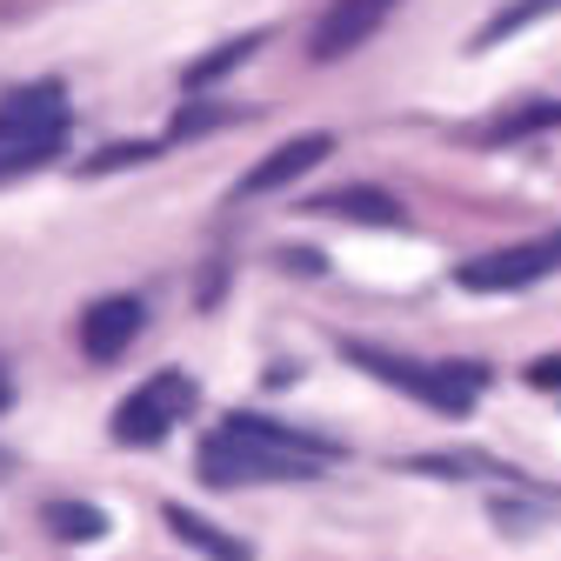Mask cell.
<instances>
[{
    "instance_id": "5",
    "label": "cell",
    "mask_w": 561,
    "mask_h": 561,
    "mask_svg": "<svg viewBox=\"0 0 561 561\" xmlns=\"http://www.w3.org/2000/svg\"><path fill=\"white\" fill-rule=\"evenodd\" d=\"M561 267V234H541V241H522V248H502V254H481V261H461L455 280L468 295H508V288H535L541 274Z\"/></svg>"
},
{
    "instance_id": "17",
    "label": "cell",
    "mask_w": 561,
    "mask_h": 561,
    "mask_svg": "<svg viewBox=\"0 0 561 561\" xmlns=\"http://www.w3.org/2000/svg\"><path fill=\"white\" fill-rule=\"evenodd\" d=\"M528 388H548V394H554V388H561V355L535 362V368H528Z\"/></svg>"
},
{
    "instance_id": "6",
    "label": "cell",
    "mask_w": 561,
    "mask_h": 561,
    "mask_svg": "<svg viewBox=\"0 0 561 561\" xmlns=\"http://www.w3.org/2000/svg\"><path fill=\"white\" fill-rule=\"evenodd\" d=\"M394 0H328L314 34H308V54L314 60H341V54H362V41L388 21Z\"/></svg>"
},
{
    "instance_id": "10",
    "label": "cell",
    "mask_w": 561,
    "mask_h": 561,
    "mask_svg": "<svg viewBox=\"0 0 561 561\" xmlns=\"http://www.w3.org/2000/svg\"><path fill=\"white\" fill-rule=\"evenodd\" d=\"M41 522H47V535H60V541H101V535H107V515L88 508V502H47Z\"/></svg>"
},
{
    "instance_id": "16",
    "label": "cell",
    "mask_w": 561,
    "mask_h": 561,
    "mask_svg": "<svg viewBox=\"0 0 561 561\" xmlns=\"http://www.w3.org/2000/svg\"><path fill=\"white\" fill-rule=\"evenodd\" d=\"M134 161H154V148H107V154H94V174H114V168H134Z\"/></svg>"
},
{
    "instance_id": "11",
    "label": "cell",
    "mask_w": 561,
    "mask_h": 561,
    "mask_svg": "<svg viewBox=\"0 0 561 561\" xmlns=\"http://www.w3.org/2000/svg\"><path fill=\"white\" fill-rule=\"evenodd\" d=\"M168 528H174V535H181L187 548H201V554H221V561H241V554H248L241 541H228V535H221L215 522H201V515H194V508H181V502L168 508Z\"/></svg>"
},
{
    "instance_id": "13",
    "label": "cell",
    "mask_w": 561,
    "mask_h": 561,
    "mask_svg": "<svg viewBox=\"0 0 561 561\" xmlns=\"http://www.w3.org/2000/svg\"><path fill=\"white\" fill-rule=\"evenodd\" d=\"M554 8H561V0H515V8H502L495 21L481 27V47H495V41H508L515 27H528V21H541V14H554Z\"/></svg>"
},
{
    "instance_id": "2",
    "label": "cell",
    "mask_w": 561,
    "mask_h": 561,
    "mask_svg": "<svg viewBox=\"0 0 561 561\" xmlns=\"http://www.w3.org/2000/svg\"><path fill=\"white\" fill-rule=\"evenodd\" d=\"M60 140H67V94L54 81L14 88L0 101V174H27V168L54 161Z\"/></svg>"
},
{
    "instance_id": "4",
    "label": "cell",
    "mask_w": 561,
    "mask_h": 561,
    "mask_svg": "<svg viewBox=\"0 0 561 561\" xmlns=\"http://www.w3.org/2000/svg\"><path fill=\"white\" fill-rule=\"evenodd\" d=\"M187 408H194V381H187L181 368H168V375H154L148 388H134V394L114 408V442H121V448H154Z\"/></svg>"
},
{
    "instance_id": "14",
    "label": "cell",
    "mask_w": 561,
    "mask_h": 561,
    "mask_svg": "<svg viewBox=\"0 0 561 561\" xmlns=\"http://www.w3.org/2000/svg\"><path fill=\"white\" fill-rule=\"evenodd\" d=\"M554 121H561V107L541 101V107H528V114H508V121L495 127V140H515V134H535V127H554Z\"/></svg>"
},
{
    "instance_id": "7",
    "label": "cell",
    "mask_w": 561,
    "mask_h": 561,
    "mask_svg": "<svg viewBox=\"0 0 561 561\" xmlns=\"http://www.w3.org/2000/svg\"><path fill=\"white\" fill-rule=\"evenodd\" d=\"M328 154H334V134H295V140H280V148H274L254 174H241V181H234V201H254V194L288 187V181H301L308 168H321Z\"/></svg>"
},
{
    "instance_id": "15",
    "label": "cell",
    "mask_w": 561,
    "mask_h": 561,
    "mask_svg": "<svg viewBox=\"0 0 561 561\" xmlns=\"http://www.w3.org/2000/svg\"><path fill=\"white\" fill-rule=\"evenodd\" d=\"M234 114H221V107H181L174 114V140H194V134H207V127H228Z\"/></svg>"
},
{
    "instance_id": "12",
    "label": "cell",
    "mask_w": 561,
    "mask_h": 561,
    "mask_svg": "<svg viewBox=\"0 0 561 561\" xmlns=\"http://www.w3.org/2000/svg\"><path fill=\"white\" fill-rule=\"evenodd\" d=\"M248 54H261V34H248V41H228V47H215V54H207V60H194L187 67V88H207V81H221V75H234V67L248 60Z\"/></svg>"
},
{
    "instance_id": "1",
    "label": "cell",
    "mask_w": 561,
    "mask_h": 561,
    "mask_svg": "<svg viewBox=\"0 0 561 561\" xmlns=\"http://www.w3.org/2000/svg\"><path fill=\"white\" fill-rule=\"evenodd\" d=\"M321 461H334V442H308L280 421L228 414L215 435L201 442V474L215 488H248V481H308Z\"/></svg>"
},
{
    "instance_id": "3",
    "label": "cell",
    "mask_w": 561,
    "mask_h": 561,
    "mask_svg": "<svg viewBox=\"0 0 561 561\" xmlns=\"http://www.w3.org/2000/svg\"><path fill=\"white\" fill-rule=\"evenodd\" d=\"M347 362L368 368V375H381L388 388H401V394H414V401L442 408V414H468L474 394H481V381H488L481 368H461V362H448V368H421V362L381 355V347H362V341H347Z\"/></svg>"
},
{
    "instance_id": "18",
    "label": "cell",
    "mask_w": 561,
    "mask_h": 561,
    "mask_svg": "<svg viewBox=\"0 0 561 561\" xmlns=\"http://www.w3.org/2000/svg\"><path fill=\"white\" fill-rule=\"evenodd\" d=\"M0 408H8V375H0Z\"/></svg>"
},
{
    "instance_id": "9",
    "label": "cell",
    "mask_w": 561,
    "mask_h": 561,
    "mask_svg": "<svg viewBox=\"0 0 561 561\" xmlns=\"http://www.w3.org/2000/svg\"><path fill=\"white\" fill-rule=\"evenodd\" d=\"M314 215H341V221H375V228H394V221H401V207H394L388 194H375V187H334V194H321V201H314Z\"/></svg>"
},
{
    "instance_id": "8",
    "label": "cell",
    "mask_w": 561,
    "mask_h": 561,
    "mask_svg": "<svg viewBox=\"0 0 561 561\" xmlns=\"http://www.w3.org/2000/svg\"><path fill=\"white\" fill-rule=\"evenodd\" d=\"M140 321H148V308H140L134 295H107V301L88 308V321H81V347H88L94 362H121V355H127V341L140 334Z\"/></svg>"
}]
</instances>
